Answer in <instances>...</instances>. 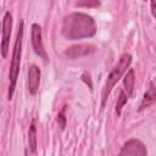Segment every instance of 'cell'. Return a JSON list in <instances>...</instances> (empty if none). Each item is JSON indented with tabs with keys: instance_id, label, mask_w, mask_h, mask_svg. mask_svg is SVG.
<instances>
[{
	"instance_id": "obj_1",
	"label": "cell",
	"mask_w": 156,
	"mask_h": 156,
	"mask_svg": "<svg viewBox=\"0 0 156 156\" xmlns=\"http://www.w3.org/2000/svg\"><path fill=\"white\" fill-rule=\"evenodd\" d=\"M96 33L95 21L91 16L83 12H72L67 15L61 26V34L68 40L91 38Z\"/></svg>"
},
{
	"instance_id": "obj_2",
	"label": "cell",
	"mask_w": 156,
	"mask_h": 156,
	"mask_svg": "<svg viewBox=\"0 0 156 156\" xmlns=\"http://www.w3.org/2000/svg\"><path fill=\"white\" fill-rule=\"evenodd\" d=\"M132 63V55L126 52V54H122L121 57L118 58L117 63L112 67V69L110 71L107 78H106V83L104 85V89H102V93H101V110L105 107L106 105V101L108 99V95L111 93V90L113 89V87L117 84V82L121 79V77L128 71L129 66Z\"/></svg>"
},
{
	"instance_id": "obj_3",
	"label": "cell",
	"mask_w": 156,
	"mask_h": 156,
	"mask_svg": "<svg viewBox=\"0 0 156 156\" xmlns=\"http://www.w3.org/2000/svg\"><path fill=\"white\" fill-rule=\"evenodd\" d=\"M23 21L20 22V27L17 30L16 40L13 44V51H12V58L10 63V71H9V91H7V100H11L15 93V88L17 84L18 79V73H20V66H21V56H22V40H23Z\"/></svg>"
},
{
	"instance_id": "obj_4",
	"label": "cell",
	"mask_w": 156,
	"mask_h": 156,
	"mask_svg": "<svg viewBox=\"0 0 156 156\" xmlns=\"http://www.w3.org/2000/svg\"><path fill=\"white\" fill-rule=\"evenodd\" d=\"M12 30V15L10 11L5 12L2 18V30H1V56L2 58H6L10 46V37Z\"/></svg>"
},
{
	"instance_id": "obj_5",
	"label": "cell",
	"mask_w": 156,
	"mask_h": 156,
	"mask_svg": "<svg viewBox=\"0 0 156 156\" xmlns=\"http://www.w3.org/2000/svg\"><path fill=\"white\" fill-rule=\"evenodd\" d=\"M146 154H147V150H146L144 143L139 139H135V138L127 140L123 144V146L119 151L121 156H129V155H132V156H145Z\"/></svg>"
},
{
	"instance_id": "obj_6",
	"label": "cell",
	"mask_w": 156,
	"mask_h": 156,
	"mask_svg": "<svg viewBox=\"0 0 156 156\" xmlns=\"http://www.w3.org/2000/svg\"><path fill=\"white\" fill-rule=\"evenodd\" d=\"M30 38H32V48H33L34 52L46 62V61H48V55H46V51H45L44 44H43L41 27H40L38 23H33V24H32Z\"/></svg>"
},
{
	"instance_id": "obj_7",
	"label": "cell",
	"mask_w": 156,
	"mask_h": 156,
	"mask_svg": "<svg viewBox=\"0 0 156 156\" xmlns=\"http://www.w3.org/2000/svg\"><path fill=\"white\" fill-rule=\"evenodd\" d=\"M95 50H96V48L94 45H90V44H79V45H73V46L68 48L65 51V56L68 57V58H71V60H74L77 57L90 55Z\"/></svg>"
},
{
	"instance_id": "obj_8",
	"label": "cell",
	"mask_w": 156,
	"mask_h": 156,
	"mask_svg": "<svg viewBox=\"0 0 156 156\" xmlns=\"http://www.w3.org/2000/svg\"><path fill=\"white\" fill-rule=\"evenodd\" d=\"M40 84V69L37 65H30L28 69V90L30 95H35Z\"/></svg>"
},
{
	"instance_id": "obj_9",
	"label": "cell",
	"mask_w": 156,
	"mask_h": 156,
	"mask_svg": "<svg viewBox=\"0 0 156 156\" xmlns=\"http://www.w3.org/2000/svg\"><path fill=\"white\" fill-rule=\"evenodd\" d=\"M155 101H156V88H155L154 83L150 82V83H149V87H147V89H146V91H145L144 95H143V99H141V101H140V105H139L138 111L145 110L146 107H149L150 105H152Z\"/></svg>"
},
{
	"instance_id": "obj_10",
	"label": "cell",
	"mask_w": 156,
	"mask_h": 156,
	"mask_svg": "<svg viewBox=\"0 0 156 156\" xmlns=\"http://www.w3.org/2000/svg\"><path fill=\"white\" fill-rule=\"evenodd\" d=\"M134 84H135V73L133 68H129L123 78V90L128 94V96L130 98L133 95V90H134Z\"/></svg>"
},
{
	"instance_id": "obj_11",
	"label": "cell",
	"mask_w": 156,
	"mask_h": 156,
	"mask_svg": "<svg viewBox=\"0 0 156 156\" xmlns=\"http://www.w3.org/2000/svg\"><path fill=\"white\" fill-rule=\"evenodd\" d=\"M28 145L32 151V154H37V146H38V140H37V127H35V119H32V123L28 129Z\"/></svg>"
},
{
	"instance_id": "obj_12",
	"label": "cell",
	"mask_w": 156,
	"mask_h": 156,
	"mask_svg": "<svg viewBox=\"0 0 156 156\" xmlns=\"http://www.w3.org/2000/svg\"><path fill=\"white\" fill-rule=\"evenodd\" d=\"M128 99H129L128 94H127V93H126V91L122 89V90L119 91V94H118V98H117V102H116V113H117V116H118V117L121 116L122 108H123V106L127 104Z\"/></svg>"
},
{
	"instance_id": "obj_13",
	"label": "cell",
	"mask_w": 156,
	"mask_h": 156,
	"mask_svg": "<svg viewBox=\"0 0 156 156\" xmlns=\"http://www.w3.org/2000/svg\"><path fill=\"white\" fill-rule=\"evenodd\" d=\"M74 5L77 7H88V9H95L100 6L99 0H76Z\"/></svg>"
},
{
	"instance_id": "obj_14",
	"label": "cell",
	"mask_w": 156,
	"mask_h": 156,
	"mask_svg": "<svg viewBox=\"0 0 156 156\" xmlns=\"http://www.w3.org/2000/svg\"><path fill=\"white\" fill-rule=\"evenodd\" d=\"M65 111H66V106L62 108V111L57 115V118H56V121H57L58 126L61 127V129H65V127H66V116H65Z\"/></svg>"
},
{
	"instance_id": "obj_15",
	"label": "cell",
	"mask_w": 156,
	"mask_h": 156,
	"mask_svg": "<svg viewBox=\"0 0 156 156\" xmlns=\"http://www.w3.org/2000/svg\"><path fill=\"white\" fill-rule=\"evenodd\" d=\"M80 78H82V80H83L84 83H87V84H88L89 89L91 90V89H93V84H91V78H90V73L85 71V72H83V74L80 76Z\"/></svg>"
},
{
	"instance_id": "obj_16",
	"label": "cell",
	"mask_w": 156,
	"mask_h": 156,
	"mask_svg": "<svg viewBox=\"0 0 156 156\" xmlns=\"http://www.w3.org/2000/svg\"><path fill=\"white\" fill-rule=\"evenodd\" d=\"M150 7H151V13L156 20V0H150Z\"/></svg>"
},
{
	"instance_id": "obj_17",
	"label": "cell",
	"mask_w": 156,
	"mask_h": 156,
	"mask_svg": "<svg viewBox=\"0 0 156 156\" xmlns=\"http://www.w3.org/2000/svg\"><path fill=\"white\" fill-rule=\"evenodd\" d=\"M145 1H146V0H145Z\"/></svg>"
}]
</instances>
